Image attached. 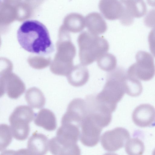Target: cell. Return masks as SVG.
<instances>
[{
    "label": "cell",
    "mask_w": 155,
    "mask_h": 155,
    "mask_svg": "<svg viewBox=\"0 0 155 155\" xmlns=\"http://www.w3.org/2000/svg\"><path fill=\"white\" fill-rule=\"evenodd\" d=\"M17 38L22 48L35 54L46 56L54 51L48 29L38 21H24L18 30Z\"/></svg>",
    "instance_id": "6da1fadb"
},
{
    "label": "cell",
    "mask_w": 155,
    "mask_h": 155,
    "mask_svg": "<svg viewBox=\"0 0 155 155\" xmlns=\"http://www.w3.org/2000/svg\"><path fill=\"white\" fill-rule=\"evenodd\" d=\"M126 72L123 68L117 67L107 74L106 82L102 91L95 97L99 103L112 112L125 93V82Z\"/></svg>",
    "instance_id": "7a4b0ae2"
},
{
    "label": "cell",
    "mask_w": 155,
    "mask_h": 155,
    "mask_svg": "<svg viewBox=\"0 0 155 155\" xmlns=\"http://www.w3.org/2000/svg\"><path fill=\"white\" fill-rule=\"evenodd\" d=\"M80 131L77 125L71 123L61 124L56 136L49 141L50 152L53 155H80L81 150L77 144Z\"/></svg>",
    "instance_id": "3957f363"
},
{
    "label": "cell",
    "mask_w": 155,
    "mask_h": 155,
    "mask_svg": "<svg viewBox=\"0 0 155 155\" xmlns=\"http://www.w3.org/2000/svg\"><path fill=\"white\" fill-rule=\"evenodd\" d=\"M77 41L79 48V60L81 64L84 66L97 61L109 49V44L106 39L88 31H84L81 33Z\"/></svg>",
    "instance_id": "277c9868"
},
{
    "label": "cell",
    "mask_w": 155,
    "mask_h": 155,
    "mask_svg": "<svg viewBox=\"0 0 155 155\" xmlns=\"http://www.w3.org/2000/svg\"><path fill=\"white\" fill-rule=\"evenodd\" d=\"M57 53L51 66L56 65V74L67 76L74 67L73 59L76 54V49L71 41L70 32L64 29H60Z\"/></svg>",
    "instance_id": "5b68a950"
},
{
    "label": "cell",
    "mask_w": 155,
    "mask_h": 155,
    "mask_svg": "<svg viewBox=\"0 0 155 155\" xmlns=\"http://www.w3.org/2000/svg\"><path fill=\"white\" fill-rule=\"evenodd\" d=\"M33 109L27 105L16 107L10 116L9 120L13 137L23 140L28 137L30 128L29 124L35 117Z\"/></svg>",
    "instance_id": "8992f818"
},
{
    "label": "cell",
    "mask_w": 155,
    "mask_h": 155,
    "mask_svg": "<svg viewBox=\"0 0 155 155\" xmlns=\"http://www.w3.org/2000/svg\"><path fill=\"white\" fill-rule=\"evenodd\" d=\"M136 62L128 68L127 74L139 80L147 81L155 75V65L153 57L149 53L140 51L136 55Z\"/></svg>",
    "instance_id": "52a82bcc"
},
{
    "label": "cell",
    "mask_w": 155,
    "mask_h": 155,
    "mask_svg": "<svg viewBox=\"0 0 155 155\" xmlns=\"http://www.w3.org/2000/svg\"><path fill=\"white\" fill-rule=\"evenodd\" d=\"M80 140L84 146L93 147L98 143L103 127L87 113L81 125Z\"/></svg>",
    "instance_id": "ba28073f"
},
{
    "label": "cell",
    "mask_w": 155,
    "mask_h": 155,
    "mask_svg": "<svg viewBox=\"0 0 155 155\" xmlns=\"http://www.w3.org/2000/svg\"><path fill=\"white\" fill-rule=\"evenodd\" d=\"M128 131L122 127H117L105 132L102 135L101 142L106 151L114 152L123 147L130 139Z\"/></svg>",
    "instance_id": "9c48e42d"
},
{
    "label": "cell",
    "mask_w": 155,
    "mask_h": 155,
    "mask_svg": "<svg viewBox=\"0 0 155 155\" xmlns=\"http://www.w3.org/2000/svg\"><path fill=\"white\" fill-rule=\"evenodd\" d=\"M87 114L86 101L81 98H75L69 104L66 112L62 118L61 124L72 123L80 127L83 120Z\"/></svg>",
    "instance_id": "30bf717a"
},
{
    "label": "cell",
    "mask_w": 155,
    "mask_h": 155,
    "mask_svg": "<svg viewBox=\"0 0 155 155\" xmlns=\"http://www.w3.org/2000/svg\"><path fill=\"white\" fill-rule=\"evenodd\" d=\"M132 118L134 123L139 127H150L155 121V108L149 104H140L133 111Z\"/></svg>",
    "instance_id": "8fae6325"
},
{
    "label": "cell",
    "mask_w": 155,
    "mask_h": 155,
    "mask_svg": "<svg viewBox=\"0 0 155 155\" xmlns=\"http://www.w3.org/2000/svg\"><path fill=\"white\" fill-rule=\"evenodd\" d=\"M98 6L103 15L109 20H120L124 12V6L119 0H100Z\"/></svg>",
    "instance_id": "7c38bea8"
},
{
    "label": "cell",
    "mask_w": 155,
    "mask_h": 155,
    "mask_svg": "<svg viewBox=\"0 0 155 155\" xmlns=\"http://www.w3.org/2000/svg\"><path fill=\"white\" fill-rule=\"evenodd\" d=\"M49 149V141L44 134L34 132L29 138L27 143L28 154H45Z\"/></svg>",
    "instance_id": "4fadbf2b"
},
{
    "label": "cell",
    "mask_w": 155,
    "mask_h": 155,
    "mask_svg": "<svg viewBox=\"0 0 155 155\" xmlns=\"http://www.w3.org/2000/svg\"><path fill=\"white\" fill-rule=\"evenodd\" d=\"M124 6L123 16L134 20L143 16L147 12V7L143 0H120Z\"/></svg>",
    "instance_id": "5bb4252c"
},
{
    "label": "cell",
    "mask_w": 155,
    "mask_h": 155,
    "mask_svg": "<svg viewBox=\"0 0 155 155\" xmlns=\"http://www.w3.org/2000/svg\"><path fill=\"white\" fill-rule=\"evenodd\" d=\"M85 25L91 33L98 35L105 33L107 26L101 15L97 12H93L87 15L85 18Z\"/></svg>",
    "instance_id": "9a60e30c"
},
{
    "label": "cell",
    "mask_w": 155,
    "mask_h": 155,
    "mask_svg": "<svg viewBox=\"0 0 155 155\" xmlns=\"http://www.w3.org/2000/svg\"><path fill=\"white\" fill-rule=\"evenodd\" d=\"M66 76L70 84L74 87H80L87 83L89 74L87 68L81 64L74 66Z\"/></svg>",
    "instance_id": "2e32d148"
},
{
    "label": "cell",
    "mask_w": 155,
    "mask_h": 155,
    "mask_svg": "<svg viewBox=\"0 0 155 155\" xmlns=\"http://www.w3.org/2000/svg\"><path fill=\"white\" fill-rule=\"evenodd\" d=\"M34 122L37 126L51 131L57 127L56 118L54 113L49 109L43 108L35 114Z\"/></svg>",
    "instance_id": "e0dca14e"
},
{
    "label": "cell",
    "mask_w": 155,
    "mask_h": 155,
    "mask_svg": "<svg viewBox=\"0 0 155 155\" xmlns=\"http://www.w3.org/2000/svg\"><path fill=\"white\" fill-rule=\"evenodd\" d=\"M61 26L69 32H80L86 26L85 18L80 14L70 13L65 17Z\"/></svg>",
    "instance_id": "ac0fdd59"
},
{
    "label": "cell",
    "mask_w": 155,
    "mask_h": 155,
    "mask_svg": "<svg viewBox=\"0 0 155 155\" xmlns=\"http://www.w3.org/2000/svg\"><path fill=\"white\" fill-rule=\"evenodd\" d=\"M25 97L28 104L32 108L40 109L45 105V96L37 88L33 87L28 89L25 93Z\"/></svg>",
    "instance_id": "d6986e66"
},
{
    "label": "cell",
    "mask_w": 155,
    "mask_h": 155,
    "mask_svg": "<svg viewBox=\"0 0 155 155\" xmlns=\"http://www.w3.org/2000/svg\"><path fill=\"white\" fill-rule=\"evenodd\" d=\"M25 89V86L21 81L13 80L2 87V94L6 92L10 98L17 99L24 92Z\"/></svg>",
    "instance_id": "ffe728a7"
},
{
    "label": "cell",
    "mask_w": 155,
    "mask_h": 155,
    "mask_svg": "<svg viewBox=\"0 0 155 155\" xmlns=\"http://www.w3.org/2000/svg\"><path fill=\"white\" fill-rule=\"evenodd\" d=\"M138 79L127 75V74L125 82V93L133 97L139 96L142 93L143 87Z\"/></svg>",
    "instance_id": "44dd1931"
},
{
    "label": "cell",
    "mask_w": 155,
    "mask_h": 155,
    "mask_svg": "<svg viewBox=\"0 0 155 155\" xmlns=\"http://www.w3.org/2000/svg\"><path fill=\"white\" fill-rule=\"evenodd\" d=\"M97 61L98 66L104 71H110L116 68L117 59L111 54L106 53L99 58Z\"/></svg>",
    "instance_id": "7402d4cb"
},
{
    "label": "cell",
    "mask_w": 155,
    "mask_h": 155,
    "mask_svg": "<svg viewBox=\"0 0 155 155\" xmlns=\"http://www.w3.org/2000/svg\"><path fill=\"white\" fill-rule=\"evenodd\" d=\"M125 146L126 152L130 155L143 154L145 150L143 142L137 138L130 139Z\"/></svg>",
    "instance_id": "603a6c76"
},
{
    "label": "cell",
    "mask_w": 155,
    "mask_h": 155,
    "mask_svg": "<svg viewBox=\"0 0 155 155\" xmlns=\"http://www.w3.org/2000/svg\"><path fill=\"white\" fill-rule=\"evenodd\" d=\"M0 151H3L10 144L13 136L11 128L5 124L0 125Z\"/></svg>",
    "instance_id": "cb8c5ba5"
},
{
    "label": "cell",
    "mask_w": 155,
    "mask_h": 155,
    "mask_svg": "<svg viewBox=\"0 0 155 155\" xmlns=\"http://www.w3.org/2000/svg\"><path fill=\"white\" fill-rule=\"evenodd\" d=\"M144 25L147 27L152 28L155 23V8L151 9L144 18Z\"/></svg>",
    "instance_id": "d4e9b609"
},
{
    "label": "cell",
    "mask_w": 155,
    "mask_h": 155,
    "mask_svg": "<svg viewBox=\"0 0 155 155\" xmlns=\"http://www.w3.org/2000/svg\"><path fill=\"white\" fill-rule=\"evenodd\" d=\"M150 32L148 37V41L150 50L155 57V24Z\"/></svg>",
    "instance_id": "484cf974"
},
{
    "label": "cell",
    "mask_w": 155,
    "mask_h": 155,
    "mask_svg": "<svg viewBox=\"0 0 155 155\" xmlns=\"http://www.w3.org/2000/svg\"><path fill=\"white\" fill-rule=\"evenodd\" d=\"M44 0H24L25 2L28 3L34 8L40 5Z\"/></svg>",
    "instance_id": "4316f807"
},
{
    "label": "cell",
    "mask_w": 155,
    "mask_h": 155,
    "mask_svg": "<svg viewBox=\"0 0 155 155\" xmlns=\"http://www.w3.org/2000/svg\"><path fill=\"white\" fill-rule=\"evenodd\" d=\"M147 4L150 6L155 7V0H147Z\"/></svg>",
    "instance_id": "83f0119b"
},
{
    "label": "cell",
    "mask_w": 155,
    "mask_h": 155,
    "mask_svg": "<svg viewBox=\"0 0 155 155\" xmlns=\"http://www.w3.org/2000/svg\"><path fill=\"white\" fill-rule=\"evenodd\" d=\"M4 2H8L12 4H15L22 2V0H3Z\"/></svg>",
    "instance_id": "f1b7e54d"
}]
</instances>
